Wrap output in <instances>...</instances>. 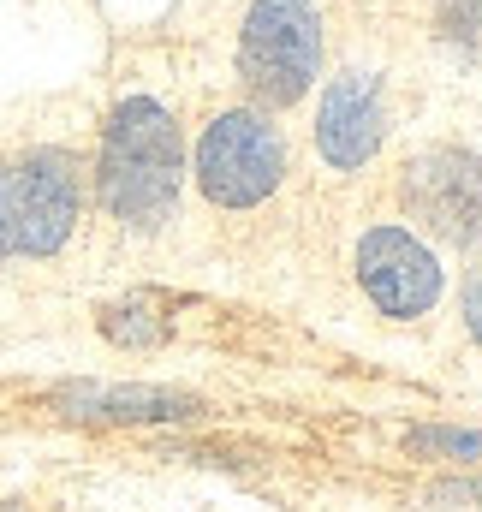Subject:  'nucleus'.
<instances>
[{"instance_id": "f257e3e1", "label": "nucleus", "mask_w": 482, "mask_h": 512, "mask_svg": "<svg viewBox=\"0 0 482 512\" xmlns=\"http://www.w3.org/2000/svg\"><path fill=\"white\" fill-rule=\"evenodd\" d=\"M185 149L191 137L179 108L149 84H125L102 108L90 143V221L114 245H161L185 221Z\"/></svg>"}, {"instance_id": "f03ea898", "label": "nucleus", "mask_w": 482, "mask_h": 512, "mask_svg": "<svg viewBox=\"0 0 482 512\" xmlns=\"http://www.w3.org/2000/svg\"><path fill=\"white\" fill-rule=\"evenodd\" d=\"M90 227V149L18 137L0 149V268H54Z\"/></svg>"}, {"instance_id": "7ed1b4c3", "label": "nucleus", "mask_w": 482, "mask_h": 512, "mask_svg": "<svg viewBox=\"0 0 482 512\" xmlns=\"http://www.w3.org/2000/svg\"><path fill=\"white\" fill-rule=\"evenodd\" d=\"M191 191L209 215H262L280 203L286 179H292V137L280 126V114L256 108V102H227L215 108L203 126L191 131Z\"/></svg>"}, {"instance_id": "20e7f679", "label": "nucleus", "mask_w": 482, "mask_h": 512, "mask_svg": "<svg viewBox=\"0 0 482 512\" xmlns=\"http://www.w3.org/2000/svg\"><path fill=\"white\" fill-rule=\"evenodd\" d=\"M328 72V12L322 0H244L233 30V78L244 102L286 114L316 96Z\"/></svg>"}, {"instance_id": "39448f33", "label": "nucleus", "mask_w": 482, "mask_h": 512, "mask_svg": "<svg viewBox=\"0 0 482 512\" xmlns=\"http://www.w3.org/2000/svg\"><path fill=\"white\" fill-rule=\"evenodd\" d=\"M393 209L435 251L482 256V149L435 137V143H417L411 155H399Z\"/></svg>"}, {"instance_id": "423d86ee", "label": "nucleus", "mask_w": 482, "mask_h": 512, "mask_svg": "<svg viewBox=\"0 0 482 512\" xmlns=\"http://www.w3.org/2000/svg\"><path fill=\"white\" fill-rule=\"evenodd\" d=\"M352 286L387 328H423L447 304V256L399 215H375L352 239Z\"/></svg>"}, {"instance_id": "0eeeda50", "label": "nucleus", "mask_w": 482, "mask_h": 512, "mask_svg": "<svg viewBox=\"0 0 482 512\" xmlns=\"http://www.w3.org/2000/svg\"><path fill=\"white\" fill-rule=\"evenodd\" d=\"M393 143V90L375 66L346 60L340 72H322L316 84V120H310V155L334 179H363Z\"/></svg>"}, {"instance_id": "6e6552de", "label": "nucleus", "mask_w": 482, "mask_h": 512, "mask_svg": "<svg viewBox=\"0 0 482 512\" xmlns=\"http://www.w3.org/2000/svg\"><path fill=\"white\" fill-rule=\"evenodd\" d=\"M191 393L161 382H78L60 387V411L78 423H179L191 417Z\"/></svg>"}, {"instance_id": "1a4fd4ad", "label": "nucleus", "mask_w": 482, "mask_h": 512, "mask_svg": "<svg viewBox=\"0 0 482 512\" xmlns=\"http://www.w3.org/2000/svg\"><path fill=\"white\" fill-rule=\"evenodd\" d=\"M96 328H102V340L120 346V352H161V346L173 340V316H167L149 292H125L114 304H102V310H96Z\"/></svg>"}, {"instance_id": "9d476101", "label": "nucleus", "mask_w": 482, "mask_h": 512, "mask_svg": "<svg viewBox=\"0 0 482 512\" xmlns=\"http://www.w3.org/2000/svg\"><path fill=\"white\" fill-rule=\"evenodd\" d=\"M435 36L465 66H482V0H441L435 6Z\"/></svg>"}, {"instance_id": "9b49d317", "label": "nucleus", "mask_w": 482, "mask_h": 512, "mask_svg": "<svg viewBox=\"0 0 482 512\" xmlns=\"http://www.w3.org/2000/svg\"><path fill=\"white\" fill-rule=\"evenodd\" d=\"M459 322H465L471 346L482 352V256H471V268H465V280H459Z\"/></svg>"}, {"instance_id": "f8f14e48", "label": "nucleus", "mask_w": 482, "mask_h": 512, "mask_svg": "<svg viewBox=\"0 0 482 512\" xmlns=\"http://www.w3.org/2000/svg\"><path fill=\"white\" fill-rule=\"evenodd\" d=\"M0 512H48V507H36L30 495H0Z\"/></svg>"}]
</instances>
